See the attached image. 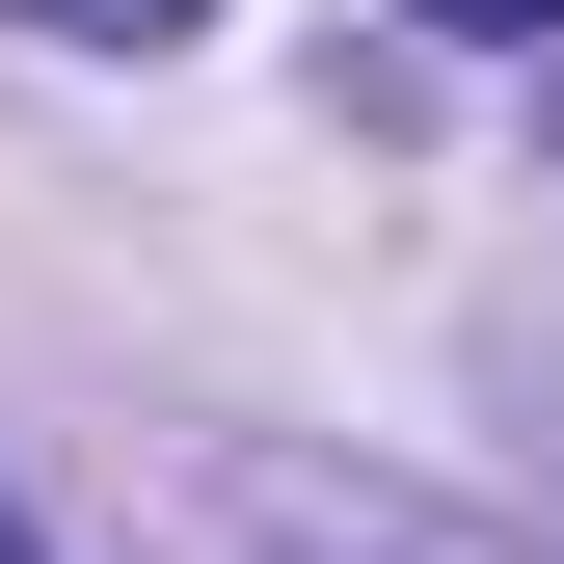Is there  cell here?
I'll return each instance as SVG.
<instances>
[{
    "instance_id": "cell-3",
    "label": "cell",
    "mask_w": 564,
    "mask_h": 564,
    "mask_svg": "<svg viewBox=\"0 0 564 564\" xmlns=\"http://www.w3.org/2000/svg\"><path fill=\"white\" fill-rule=\"evenodd\" d=\"M0 564H28V511H0Z\"/></svg>"
},
{
    "instance_id": "cell-2",
    "label": "cell",
    "mask_w": 564,
    "mask_h": 564,
    "mask_svg": "<svg viewBox=\"0 0 564 564\" xmlns=\"http://www.w3.org/2000/svg\"><path fill=\"white\" fill-rule=\"evenodd\" d=\"M431 28H484V54H538V28H564V0H431Z\"/></svg>"
},
{
    "instance_id": "cell-1",
    "label": "cell",
    "mask_w": 564,
    "mask_h": 564,
    "mask_svg": "<svg viewBox=\"0 0 564 564\" xmlns=\"http://www.w3.org/2000/svg\"><path fill=\"white\" fill-rule=\"evenodd\" d=\"M0 28H54V54H162V28H216V0H0Z\"/></svg>"
}]
</instances>
